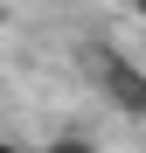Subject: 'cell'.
I'll list each match as a JSON object with an SVG mask.
<instances>
[{
  "label": "cell",
  "mask_w": 146,
  "mask_h": 153,
  "mask_svg": "<svg viewBox=\"0 0 146 153\" xmlns=\"http://www.w3.org/2000/svg\"><path fill=\"white\" fill-rule=\"evenodd\" d=\"M42 153H97V146H90V139H77V132H63V139H49Z\"/></svg>",
  "instance_id": "1"
},
{
  "label": "cell",
  "mask_w": 146,
  "mask_h": 153,
  "mask_svg": "<svg viewBox=\"0 0 146 153\" xmlns=\"http://www.w3.org/2000/svg\"><path fill=\"white\" fill-rule=\"evenodd\" d=\"M125 7H139V14H146V0H125Z\"/></svg>",
  "instance_id": "2"
},
{
  "label": "cell",
  "mask_w": 146,
  "mask_h": 153,
  "mask_svg": "<svg viewBox=\"0 0 146 153\" xmlns=\"http://www.w3.org/2000/svg\"><path fill=\"white\" fill-rule=\"evenodd\" d=\"M0 153H21V146H7V139H0Z\"/></svg>",
  "instance_id": "3"
}]
</instances>
